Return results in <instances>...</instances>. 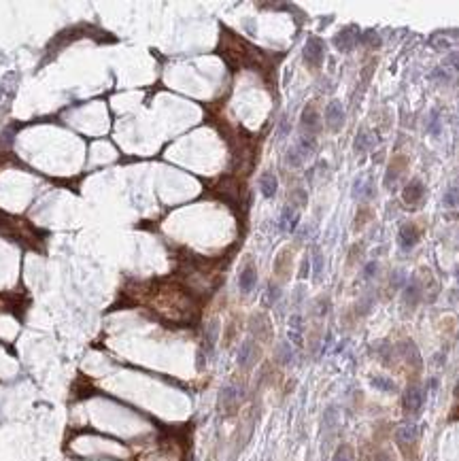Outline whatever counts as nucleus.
<instances>
[{"mask_svg": "<svg viewBox=\"0 0 459 461\" xmlns=\"http://www.w3.org/2000/svg\"><path fill=\"white\" fill-rule=\"evenodd\" d=\"M302 58L306 62V66L311 68H319L323 62V41L319 36H311L302 49Z\"/></svg>", "mask_w": 459, "mask_h": 461, "instance_id": "1", "label": "nucleus"}, {"mask_svg": "<svg viewBox=\"0 0 459 461\" xmlns=\"http://www.w3.org/2000/svg\"><path fill=\"white\" fill-rule=\"evenodd\" d=\"M359 28L357 26H346L343 28L340 32L334 36V45H336V49L338 51H344V53H349L353 51V47L359 43Z\"/></svg>", "mask_w": 459, "mask_h": 461, "instance_id": "2", "label": "nucleus"}, {"mask_svg": "<svg viewBox=\"0 0 459 461\" xmlns=\"http://www.w3.org/2000/svg\"><path fill=\"white\" fill-rule=\"evenodd\" d=\"M423 402H425V391L421 387H417V385H410L406 389V393H404V410H406V415L410 417H415L421 412L423 408Z\"/></svg>", "mask_w": 459, "mask_h": 461, "instance_id": "3", "label": "nucleus"}, {"mask_svg": "<svg viewBox=\"0 0 459 461\" xmlns=\"http://www.w3.org/2000/svg\"><path fill=\"white\" fill-rule=\"evenodd\" d=\"M402 198H404L406 206H410V209H417V206H421L423 198H425V185L419 179H413L404 187V194H402Z\"/></svg>", "mask_w": 459, "mask_h": 461, "instance_id": "4", "label": "nucleus"}, {"mask_svg": "<svg viewBox=\"0 0 459 461\" xmlns=\"http://www.w3.org/2000/svg\"><path fill=\"white\" fill-rule=\"evenodd\" d=\"M344 123V111H343V105H340L338 100H332L328 109H326V125L332 130V132H338L343 128Z\"/></svg>", "mask_w": 459, "mask_h": 461, "instance_id": "5", "label": "nucleus"}, {"mask_svg": "<svg viewBox=\"0 0 459 461\" xmlns=\"http://www.w3.org/2000/svg\"><path fill=\"white\" fill-rule=\"evenodd\" d=\"M419 238H421L419 228L415 224H404L400 228V232H398V244L402 249H413L415 244L419 242Z\"/></svg>", "mask_w": 459, "mask_h": 461, "instance_id": "6", "label": "nucleus"}, {"mask_svg": "<svg viewBox=\"0 0 459 461\" xmlns=\"http://www.w3.org/2000/svg\"><path fill=\"white\" fill-rule=\"evenodd\" d=\"M300 125L304 128L306 136H315L319 130V113L315 111V107H306L302 111V117H300Z\"/></svg>", "mask_w": 459, "mask_h": 461, "instance_id": "7", "label": "nucleus"}, {"mask_svg": "<svg viewBox=\"0 0 459 461\" xmlns=\"http://www.w3.org/2000/svg\"><path fill=\"white\" fill-rule=\"evenodd\" d=\"M255 283H257V270L253 264H247L238 274V287L242 293H251L253 287H255Z\"/></svg>", "mask_w": 459, "mask_h": 461, "instance_id": "8", "label": "nucleus"}, {"mask_svg": "<svg viewBox=\"0 0 459 461\" xmlns=\"http://www.w3.org/2000/svg\"><path fill=\"white\" fill-rule=\"evenodd\" d=\"M417 438H419L417 423H404L398 432H395V440H398V444H410V442H415Z\"/></svg>", "mask_w": 459, "mask_h": 461, "instance_id": "9", "label": "nucleus"}, {"mask_svg": "<svg viewBox=\"0 0 459 461\" xmlns=\"http://www.w3.org/2000/svg\"><path fill=\"white\" fill-rule=\"evenodd\" d=\"M276 189H279V183H276V177L272 172H264L262 179H259V192H262L264 198H274Z\"/></svg>", "mask_w": 459, "mask_h": 461, "instance_id": "10", "label": "nucleus"}, {"mask_svg": "<svg viewBox=\"0 0 459 461\" xmlns=\"http://www.w3.org/2000/svg\"><path fill=\"white\" fill-rule=\"evenodd\" d=\"M253 357H255V345H253V340H244L238 351V365L240 368H249Z\"/></svg>", "mask_w": 459, "mask_h": 461, "instance_id": "11", "label": "nucleus"}, {"mask_svg": "<svg viewBox=\"0 0 459 461\" xmlns=\"http://www.w3.org/2000/svg\"><path fill=\"white\" fill-rule=\"evenodd\" d=\"M236 402H238V389L236 387L228 385L219 391V406L221 408H230V406H234Z\"/></svg>", "mask_w": 459, "mask_h": 461, "instance_id": "12", "label": "nucleus"}, {"mask_svg": "<svg viewBox=\"0 0 459 461\" xmlns=\"http://www.w3.org/2000/svg\"><path fill=\"white\" fill-rule=\"evenodd\" d=\"M404 300H406V304L410 306H415L419 300H421V285H419V281H410L406 285V291H404Z\"/></svg>", "mask_w": 459, "mask_h": 461, "instance_id": "13", "label": "nucleus"}, {"mask_svg": "<svg viewBox=\"0 0 459 461\" xmlns=\"http://www.w3.org/2000/svg\"><path fill=\"white\" fill-rule=\"evenodd\" d=\"M217 332H219L217 321H211L207 325V332H204V346H207V353H211L213 346H215V343H217Z\"/></svg>", "mask_w": 459, "mask_h": 461, "instance_id": "14", "label": "nucleus"}, {"mask_svg": "<svg viewBox=\"0 0 459 461\" xmlns=\"http://www.w3.org/2000/svg\"><path fill=\"white\" fill-rule=\"evenodd\" d=\"M372 387L378 389V391H385V393H391L395 391V383L391 378H387V376H372Z\"/></svg>", "mask_w": 459, "mask_h": 461, "instance_id": "15", "label": "nucleus"}, {"mask_svg": "<svg viewBox=\"0 0 459 461\" xmlns=\"http://www.w3.org/2000/svg\"><path fill=\"white\" fill-rule=\"evenodd\" d=\"M332 461H355V451L351 444H340V447L336 449L334 453V457H332Z\"/></svg>", "mask_w": 459, "mask_h": 461, "instance_id": "16", "label": "nucleus"}, {"mask_svg": "<svg viewBox=\"0 0 459 461\" xmlns=\"http://www.w3.org/2000/svg\"><path fill=\"white\" fill-rule=\"evenodd\" d=\"M372 147H374V138L370 136V132L361 130L357 136H355V149H357V151H368Z\"/></svg>", "mask_w": 459, "mask_h": 461, "instance_id": "17", "label": "nucleus"}, {"mask_svg": "<svg viewBox=\"0 0 459 461\" xmlns=\"http://www.w3.org/2000/svg\"><path fill=\"white\" fill-rule=\"evenodd\" d=\"M296 224H298V215L294 213V209H289V206H287V209L283 211V217H281V228L283 230H289V232H291V230L296 228Z\"/></svg>", "mask_w": 459, "mask_h": 461, "instance_id": "18", "label": "nucleus"}, {"mask_svg": "<svg viewBox=\"0 0 459 461\" xmlns=\"http://www.w3.org/2000/svg\"><path fill=\"white\" fill-rule=\"evenodd\" d=\"M338 423V408L336 406H328L323 412V427L326 429H334Z\"/></svg>", "mask_w": 459, "mask_h": 461, "instance_id": "19", "label": "nucleus"}, {"mask_svg": "<svg viewBox=\"0 0 459 461\" xmlns=\"http://www.w3.org/2000/svg\"><path fill=\"white\" fill-rule=\"evenodd\" d=\"M359 43L368 45V47H378L381 45V36L376 34V30H363L359 34Z\"/></svg>", "mask_w": 459, "mask_h": 461, "instance_id": "20", "label": "nucleus"}, {"mask_svg": "<svg viewBox=\"0 0 459 461\" xmlns=\"http://www.w3.org/2000/svg\"><path fill=\"white\" fill-rule=\"evenodd\" d=\"M285 157H287L289 166H300V164H302V160H304V155L300 153V149H298V147H291V149L287 151V155H285Z\"/></svg>", "mask_w": 459, "mask_h": 461, "instance_id": "21", "label": "nucleus"}, {"mask_svg": "<svg viewBox=\"0 0 459 461\" xmlns=\"http://www.w3.org/2000/svg\"><path fill=\"white\" fill-rule=\"evenodd\" d=\"M445 204H447V206H457V204H459V192H457V189H451V192H447Z\"/></svg>", "mask_w": 459, "mask_h": 461, "instance_id": "22", "label": "nucleus"}, {"mask_svg": "<svg viewBox=\"0 0 459 461\" xmlns=\"http://www.w3.org/2000/svg\"><path fill=\"white\" fill-rule=\"evenodd\" d=\"M279 296H281L279 287H276V285H270V287H268V293H266L268 302H270V304H272V302H276V300H279Z\"/></svg>", "mask_w": 459, "mask_h": 461, "instance_id": "23", "label": "nucleus"}, {"mask_svg": "<svg viewBox=\"0 0 459 461\" xmlns=\"http://www.w3.org/2000/svg\"><path fill=\"white\" fill-rule=\"evenodd\" d=\"M321 268H323V257L319 251H315V274H321Z\"/></svg>", "mask_w": 459, "mask_h": 461, "instance_id": "24", "label": "nucleus"}, {"mask_svg": "<svg viewBox=\"0 0 459 461\" xmlns=\"http://www.w3.org/2000/svg\"><path fill=\"white\" fill-rule=\"evenodd\" d=\"M281 353H283V361L289 363L291 361V351H289V345H283L281 346Z\"/></svg>", "mask_w": 459, "mask_h": 461, "instance_id": "25", "label": "nucleus"}, {"mask_svg": "<svg viewBox=\"0 0 459 461\" xmlns=\"http://www.w3.org/2000/svg\"><path fill=\"white\" fill-rule=\"evenodd\" d=\"M374 272H376V264L372 261V264H368V266H366V270H363V276H366V279H370V276L374 274Z\"/></svg>", "mask_w": 459, "mask_h": 461, "instance_id": "26", "label": "nucleus"}, {"mask_svg": "<svg viewBox=\"0 0 459 461\" xmlns=\"http://www.w3.org/2000/svg\"><path fill=\"white\" fill-rule=\"evenodd\" d=\"M376 461H391V459H389V457H387L385 453H383V455H378V457H376Z\"/></svg>", "mask_w": 459, "mask_h": 461, "instance_id": "27", "label": "nucleus"}, {"mask_svg": "<svg viewBox=\"0 0 459 461\" xmlns=\"http://www.w3.org/2000/svg\"><path fill=\"white\" fill-rule=\"evenodd\" d=\"M457 281H459V270H457Z\"/></svg>", "mask_w": 459, "mask_h": 461, "instance_id": "28", "label": "nucleus"}]
</instances>
